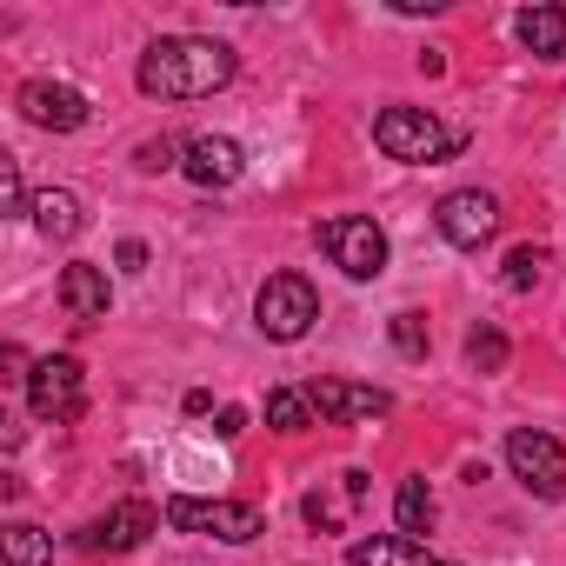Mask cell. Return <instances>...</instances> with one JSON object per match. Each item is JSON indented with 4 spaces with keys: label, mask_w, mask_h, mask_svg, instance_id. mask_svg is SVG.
<instances>
[{
    "label": "cell",
    "mask_w": 566,
    "mask_h": 566,
    "mask_svg": "<svg viewBox=\"0 0 566 566\" xmlns=\"http://www.w3.org/2000/svg\"><path fill=\"white\" fill-rule=\"evenodd\" d=\"M233 48L227 41H207V34H160L147 54H140V94L147 101H207L233 81Z\"/></svg>",
    "instance_id": "obj_1"
},
{
    "label": "cell",
    "mask_w": 566,
    "mask_h": 566,
    "mask_svg": "<svg viewBox=\"0 0 566 566\" xmlns=\"http://www.w3.org/2000/svg\"><path fill=\"white\" fill-rule=\"evenodd\" d=\"M374 140H380V154L400 160V167H440V160L460 154V134L440 127L427 107H387V114L374 120Z\"/></svg>",
    "instance_id": "obj_2"
},
{
    "label": "cell",
    "mask_w": 566,
    "mask_h": 566,
    "mask_svg": "<svg viewBox=\"0 0 566 566\" xmlns=\"http://www.w3.org/2000/svg\"><path fill=\"white\" fill-rule=\"evenodd\" d=\"M253 321L266 340H307L314 321H321V294H314V280L307 273H273L260 301H253Z\"/></svg>",
    "instance_id": "obj_3"
},
{
    "label": "cell",
    "mask_w": 566,
    "mask_h": 566,
    "mask_svg": "<svg viewBox=\"0 0 566 566\" xmlns=\"http://www.w3.org/2000/svg\"><path fill=\"white\" fill-rule=\"evenodd\" d=\"M167 526L174 533H207V539H227V546H247V539L266 533L260 506H247V500H193V493L167 500Z\"/></svg>",
    "instance_id": "obj_4"
},
{
    "label": "cell",
    "mask_w": 566,
    "mask_h": 566,
    "mask_svg": "<svg viewBox=\"0 0 566 566\" xmlns=\"http://www.w3.org/2000/svg\"><path fill=\"white\" fill-rule=\"evenodd\" d=\"M321 247H327V260H334L347 280H380V273H387V233H380L367 213H334V220H321Z\"/></svg>",
    "instance_id": "obj_5"
},
{
    "label": "cell",
    "mask_w": 566,
    "mask_h": 566,
    "mask_svg": "<svg viewBox=\"0 0 566 566\" xmlns=\"http://www.w3.org/2000/svg\"><path fill=\"white\" fill-rule=\"evenodd\" d=\"M28 407H34L41 420H54V427L81 420V413H87V367H81L74 354L34 360V374H28Z\"/></svg>",
    "instance_id": "obj_6"
},
{
    "label": "cell",
    "mask_w": 566,
    "mask_h": 566,
    "mask_svg": "<svg viewBox=\"0 0 566 566\" xmlns=\"http://www.w3.org/2000/svg\"><path fill=\"white\" fill-rule=\"evenodd\" d=\"M506 473H513L526 493L559 500V493H566V447H559L553 433H539V427H513V433H506Z\"/></svg>",
    "instance_id": "obj_7"
},
{
    "label": "cell",
    "mask_w": 566,
    "mask_h": 566,
    "mask_svg": "<svg viewBox=\"0 0 566 566\" xmlns=\"http://www.w3.org/2000/svg\"><path fill=\"white\" fill-rule=\"evenodd\" d=\"M433 227H440V240L447 247H486L493 240V227H500V200L493 193H480V187H460V193H447L440 207H433Z\"/></svg>",
    "instance_id": "obj_8"
},
{
    "label": "cell",
    "mask_w": 566,
    "mask_h": 566,
    "mask_svg": "<svg viewBox=\"0 0 566 566\" xmlns=\"http://www.w3.org/2000/svg\"><path fill=\"white\" fill-rule=\"evenodd\" d=\"M160 520H167V506H154V500H120V506H107V513L81 533V546H87V553H134Z\"/></svg>",
    "instance_id": "obj_9"
},
{
    "label": "cell",
    "mask_w": 566,
    "mask_h": 566,
    "mask_svg": "<svg viewBox=\"0 0 566 566\" xmlns=\"http://www.w3.org/2000/svg\"><path fill=\"white\" fill-rule=\"evenodd\" d=\"M14 107L34 120V127H48V134H74V127H87V94L81 87H67V81H28L21 94H14Z\"/></svg>",
    "instance_id": "obj_10"
},
{
    "label": "cell",
    "mask_w": 566,
    "mask_h": 566,
    "mask_svg": "<svg viewBox=\"0 0 566 566\" xmlns=\"http://www.w3.org/2000/svg\"><path fill=\"white\" fill-rule=\"evenodd\" d=\"M180 174L213 193V187H233V180L247 174V154H240V140H227V134H193V140L180 147Z\"/></svg>",
    "instance_id": "obj_11"
},
{
    "label": "cell",
    "mask_w": 566,
    "mask_h": 566,
    "mask_svg": "<svg viewBox=\"0 0 566 566\" xmlns=\"http://www.w3.org/2000/svg\"><path fill=\"white\" fill-rule=\"evenodd\" d=\"M307 400H314V413H321L327 427L394 413V394H387V387H354V380H314V387H307Z\"/></svg>",
    "instance_id": "obj_12"
},
{
    "label": "cell",
    "mask_w": 566,
    "mask_h": 566,
    "mask_svg": "<svg viewBox=\"0 0 566 566\" xmlns=\"http://www.w3.org/2000/svg\"><path fill=\"white\" fill-rule=\"evenodd\" d=\"M61 307H67L74 321H107L114 294H107V273H101L94 260H74V266H61Z\"/></svg>",
    "instance_id": "obj_13"
},
{
    "label": "cell",
    "mask_w": 566,
    "mask_h": 566,
    "mask_svg": "<svg viewBox=\"0 0 566 566\" xmlns=\"http://www.w3.org/2000/svg\"><path fill=\"white\" fill-rule=\"evenodd\" d=\"M347 566H447V559H433L407 533H374V539H354L347 546Z\"/></svg>",
    "instance_id": "obj_14"
},
{
    "label": "cell",
    "mask_w": 566,
    "mask_h": 566,
    "mask_svg": "<svg viewBox=\"0 0 566 566\" xmlns=\"http://www.w3.org/2000/svg\"><path fill=\"white\" fill-rule=\"evenodd\" d=\"M513 28H520V48L526 54H539V61H559L566 54V8H526Z\"/></svg>",
    "instance_id": "obj_15"
},
{
    "label": "cell",
    "mask_w": 566,
    "mask_h": 566,
    "mask_svg": "<svg viewBox=\"0 0 566 566\" xmlns=\"http://www.w3.org/2000/svg\"><path fill=\"white\" fill-rule=\"evenodd\" d=\"M34 227H41L48 240H74V233H81V200H74L67 187L34 193Z\"/></svg>",
    "instance_id": "obj_16"
},
{
    "label": "cell",
    "mask_w": 566,
    "mask_h": 566,
    "mask_svg": "<svg viewBox=\"0 0 566 566\" xmlns=\"http://www.w3.org/2000/svg\"><path fill=\"white\" fill-rule=\"evenodd\" d=\"M321 413H314V400H307V387H273L266 394V427L273 433H307Z\"/></svg>",
    "instance_id": "obj_17"
},
{
    "label": "cell",
    "mask_w": 566,
    "mask_h": 566,
    "mask_svg": "<svg viewBox=\"0 0 566 566\" xmlns=\"http://www.w3.org/2000/svg\"><path fill=\"white\" fill-rule=\"evenodd\" d=\"M394 520H400V533L407 539H420L427 526H433V486L413 473V480H400V500H394Z\"/></svg>",
    "instance_id": "obj_18"
},
{
    "label": "cell",
    "mask_w": 566,
    "mask_h": 566,
    "mask_svg": "<svg viewBox=\"0 0 566 566\" xmlns=\"http://www.w3.org/2000/svg\"><path fill=\"white\" fill-rule=\"evenodd\" d=\"M0 539H8V566H48V559H54V533H41V526H28V520H14Z\"/></svg>",
    "instance_id": "obj_19"
},
{
    "label": "cell",
    "mask_w": 566,
    "mask_h": 566,
    "mask_svg": "<svg viewBox=\"0 0 566 566\" xmlns=\"http://www.w3.org/2000/svg\"><path fill=\"white\" fill-rule=\"evenodd\" d=\"M347 506H360L347 486H340V493H321V486H314V493L301 500V513H307V526H314V533H340V526H347Z\"/></svg>",
    "instance_id": "obj_20"
},
{
    "label": "cell",
    "mask_w": 566,
    "mask_h": 566,
    "mask_svg": "<svg viewBox=\"0 0 566 566\" xmlns=\"http://www.w3.org/2000/svg\"><path fill=\"white\" fill-rule=\"evenodd\" d=\"M506 354H513V347H506V334H500V327H486V321H480V327L467 334V367H473V374H500V367H506Z\"/></svg>",
    "instance_id": "obj_21"
},
{
    "label": "cell",
    "mask_w": 566,
    "mask_h": 566,
    "mask_svg": "<svg viewBox=\"0 0 566 566\" xmlns=\"http://www.w3.org/2000/svg\"><path fill=\"white\" fill-rule=\"evenodd\" d=\"M539 273H546V253H539V247H513V253H506V273H500V280H506L513 294H526V287H539Z\"/></svg>",
    "instance_id": "obj_22"
},
{
    "label": "cell",
    "mask_w": 566,
    "mask_h": 566,
    "mask_svg": "<svg viewBox=\"0 0 566 566\" xmlns=\"http://www.w3.org/2000/svg\"><path fill=\"white\" fill-rule=\"evenodd\" d=\"M387 334H394V347H400L407 360H427V314H413V307H407V314H394V321H387Z\"/></svg>",
    "instance_id": "obj_23"
},
{
    "label": "cell",
    "mask_w": 566,
    "mask_h": 566,
    "mask_svg": "<svg viewBox=\"0 0 566 566\" xmlns=\"http://www.w3.org/2000/svg\"><path fill=\"white\" fill-rule=\"evenodd\" d=\"M0 207H8V213H34V200H28V187H21V167H14V160H0Z\"/></svg>",
    "instance_id": "obj_24"
},
{
    "label": "cell",
    "mask_w": 566,
    "mask_h": 566,
    "mask_svg": "<svg viewBox=\"0 0 566 566\" xmlns=\"http://www.w3.org/2000/svg\"><path fill=\"white\" fill-rule=\"evenodd\" d=\"M140 167H147V174H167V167H180V147H174V140H147V147H140Z\"/></svg>",
    "instance_id": "obj_25"
},
{
    "label": "cell",
    "mask_w": 566,
    "mask_h": 566,
    "mask_svg": "<svg viewBox=\"0 0 566 566\" xmlns=\"http://www.w3.org/2000/svg\"><path fill=\"white\" fill-rule=\"evenodd\" d=\"M114 260H120V273H140V266H147V240H120Z\"/></svg>",
    "instance_id": "obj_26"
},
{
    "label": "cell",
    "mask_w": 566,
    "mask_h": 566,
    "mask_svg": "<svg viewBox=\"0 0 566 566\" xmlns=\"http://www.w3.org/2000/svg\"><path fill=\"white\" fill-rule=\"evenodd\" d=\"M213 433H220V440H240V433H247V413H240V407H220Z\"/></svg>",
    "instance_id": "obj_27"
}]
</instances>
